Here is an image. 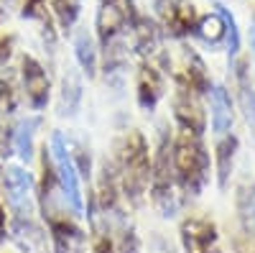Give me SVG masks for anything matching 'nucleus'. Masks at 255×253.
<instances>
[{
    "mask_svg": "<svg viewBox=\"0 0 255 253\" xmlns=\"http://www.w3.org/2000/svg\"><path fill=\"white\" fill-rule=\"evenodd\" d=\"M118 177H120V189L123 197L130 202L133 207H140L148 187H151V146H148V138L130 128L120 141H118Z\"/></svg>",
    "mask_w": 255,
    "mask_h": 253,
    "instance_id": "obj_1",
    "label": "nucleus"
},
{
    "mask_svg": "<svg viewBox=\"0 0 255 253\" xmlns=\"http://www.w3.org/2000/svg\"><path fill=\"white\" fill-rule=\"evenodd\" d=\"M174 174L186 197H199L212 179V156L204 146V136L181 131L174 136Z\"/></svg>",
    "mask_w": 255,
    "mask_h": 253,
    "instance_id": "obj_2",
    "label": "nucleus"
},
{
    "mask_svg": "<svg viewBox=\"0 0 255 253\" xmlns=\"http://www.w3.org/2000/svg\"><path fill=\"white\" fill-rule=\"evenodd\" d=\"M174 138L166 133V128H161L158 133V146L153 154V166H151V202L156 207V213L166 220L176 218V213L181 210V189L176 184V174H174V154H171Z\"/></svg>",
    "mask_w": 255,
    "mask_h": 253,
    "instance_id": "obj_3",
    "label": "nucleus"
},
{
    "mask_svg": "<svg viewBox=\"0 0 255 253\" xmlns=\"http://www.w3.org/2000/svg\"><path fill=\"white\" fill-rule=\"evenodd\" d=\"M49 156H51V164H54V174H56L59 189H61L64 200H67L69 210L74 215H84V192H82V182H79L82 177H79L77 166H74L69 143H67V138H64L61 131L51 133Z\"/></svg>",
    "mask_w": 255,
    "mask_h": 253,
    "instance_id": "obj_4",
    "label": "nucleus"
},
{
    "mask_svg": "<svg viewBox=\"0 0 255 253\" xmlns=\"http://www.w3.org/2000/svg\"><path fill=\"white\" fill-rule=\"evenodd\" d=\"M3 195L10 207L13 218H33L36 207H38V189L36 179L28 169L23 166H5L3 169Z\"/></svg>",
    "mask_w": 255,
    "mask_h": 253,
    "instance_id": "obj_5",
    "label": "nucleus"
},
{
    "mask_svg": "<svg viewBox=\"0 0 255 253\" xmlns=\"http://www.w3.org/2000/svg\"><path fill=\"white\" fill-rule=\"evenodd\" d=\"M179 241L184 253H222L220 228L204 215H189L179 228Z\"/></svg>",
    "mask_w": 255,
    "mask_h": 253,
    "instance_id": "obj_6",
    "label": "nucleus"
},
{
    "mask_svg": "<svg viewBox=\"0 0 255 253\" xmlns=\"http://www.w3.org/2000/svg\"><path fill=\"white\" fill-rule=\"evenodd\" d=\"M135 20V15L125 8V0H100V8L95 15V31L102 49L110 46L113 41L123 38L125 28Z\"/></svg>",
    "mask_w": 255,
    "mask_h": 253,
    "instance_id": "obj_7",
    "label": "nucleus"
},
{
    "mask_svg": "<svg viewBox=\"0 0 255 253\" xmlns=\"http://www.w3.org/2000/svg\"><path fill=\"white\" fill-rule=\"evenodd\" d=\"M20 82H23V95H26L28 108L33 113H44L51 97V79L44 64L31 54H26L23 61H20Z\"/></svg>",
    "mask_w": 255,
    "mask_h": 253,
    "instance_id": "obj_8",
    "label": "nucleus"
},
{
    "mask_svg": "<svg viewBox=\"0 0 255 253\" xmlns=\"http://www.w3.org/2000/svg\"><path fill=\"white\" fill-rule=\"evenodd\" d=\"M202 97L189 87V84L176 79V95H174V120H176V128L189 131V133H197L204 136L207 131V113L202 110Z\"/></svg>",
    "mask_w": 255,
    "mask_h": 253,
    "instance_id": "obj_9",
    "label": "nucleus"
},
{
    "mask_svg": "<svg viewBox=\"0 0 255 253\" xmlns=\"http://www.w3.org/2000/svg\"><path fill=\"white\" fill-rule=\"evenodd\" d=\"M156 15L161 20V28L174 38L194 33V26L199 20L189 0H156Z\"/></svg>",
    "mask_w": 255,
    "mask_h": 253,
    "instance_id": "obj_10",
    "label": "nucleus"
},
{
    "mask_svg": "<svg viewBox=\"0 0 255 253\" xmlns=\"http://www.w3.org/2000/svg\"><path fill=\"white\" fill-rule=\"evenodd\" d=\"M10 241L20 253H49L51 238L44 233V228L36 223V218H10Z\"/></svg>",
    "mask_w": 255,
    "mask_h": 253,
    "instance_id": "obj_11",
    "label": "nucleus"
},
{
    "mask_svg": "<svg viewBox=\"0 0 255 253\" xmlns=\"http://www.w3.org/2000/svg\"><path fill=\"white\" fill-rule=\"evenodd\" d=\"M163 74L151 64V61H145V64L138 69V77H135V100H138V108L145 110V113H153L158 108V102L163 97Z\"/></svg>",
    "mask_w": 255,
    "mask_h": 253,
    "instance_id": "obj_12",
    "label": "nucleus"
},
{
    "mask_svg": "<svg viewBox=\"0 0 255 253\" xmlns=\"http://www.w3.org/2000/svg\"><path fill=\"white\" fill-rule=\"evenodd\" d=\"M232 123H235V110H232V97L225 84H215L209 92V125L215 136L232 133Z\"/></svg>",
    "mask_w": 255,
    "mask_h": 253,
    "instance_id": "obj_13",
    "label": "nucleus"
},
{
    "mask_svg": "<svg viewBox=\"0 0 255 253\" xmlns=\"http://www.w3.org/2000/svg\"><path fill=\"white\" fill-rule=\"evenodd\" d=\"M41 128V118L38 115H26L20 118L13 128H10V151L18 154L20 161L31 164L36 156V133Z\"/></svg>",
    "mask_w": 255,
    "mask_h": 253,
    "instance_id": "obj_14",
    "label": "nucleus"
},
{
    "mask_svg": "<svg viewBox=\"0 0 255 253\" xmlns=\"http://www.w3.org/2000/svg\"><path fill=\"white\" fill-rule=\"evenodd\" d=\"M82 100H84L82 74L74 67H67V72L61 77V87H59V115L61 118H77L82 110Z\"/></svg>",
    "mask_w": 255,
    "mask_h": 253,
    "instance_id": "obj_15",
    "label": "nucleus"
},
{
    "mask_svg": "<svg viewBox=\"0 0 255 253\" xmlns=\"http://www.w3.org/2000/svg\"><path fill=\"white\" fill-rule=\"evenodd\" d=\"M238 151H240V138L235 133H227L217 141L215 146V169H217V184L220 189H227L232 169L238 161Z\"/></svg>",
    "mask_w": 255,
    "mask_h": 253,
    "instance_id": "obj_16",
    "label": "nucleus"
},
{
    "mask_svg": "<svg viewBox=\"0 0 255 253\" xmlns=\"http://www.w3.org/2000/svg\"><path fill=\"white\" fill-rule=\"evenodd\" d=\"M179 82H184V84H189L191 90H194L199 97H209V92H212V79H209V72H207V67H204V61H202V56L197 54V51H191V49H184V74L181 77H176Z\"/></svg>",
    "mask_w": 255,
    "mask_h": 253,
    "instance_id": "obj_17",
    "label": "nucleus"
},
{
    "mask_svg": "<svg viewBox=\"0 0 255 253\" xmlns=\"http://www.w3.org/2000/svg\"><path fill=\"white\" fill-rule=\"evenodd\" d=\"M74 59H77L82 74H87V79L97 77V67H100L97 44H95V38H92V33L87 28H79L74 33Z\"/></svg>",
    "mask_w": 255,
    "mask_h": 253,
    "instance_id": "obj_18",
    "label": "nucleus"
},
{
    "mask_svg": "<svg viewBox=\"0 0 255 253\" xmlns=\"http://www.w3.org/2000/svg\"><path fill=\"white\" fill-rule=\"evenodd\" d=\"M130 28H133V46L143 56H153L161 49V26L158 23H153L148 18H135Z\"/></svg>",
    "mask_w": 255,
    "mask_h": 253,
    "instance_id": "obj_19",
    "label": "nucleus"
},
{
    "mask_svg": "<svg viewBox=\"0 0 255 253\" xmlns=\"http://www.w3.org/2000/svg\"><path fill=\"white\" fill-rule=\"evenodd\" d=\"M194 36L202 41V44H207L209 49L212 46H220L225 44V38H227V28H225V20L222 15L215 10V13H207L197 20V26H194Z\"/></svg>",
    "mask_w": 255,
    "mask_h": 253,
    "instance_id": "obj_20",
    "label": "nucleus"
},
{
    "mask_svg": "<svg viewBox=\"0 0 255 253\" xmlns=\"http://www.w3.org/2000/svg\"><path fill=\"white\" fill-rule=\"evenodd\" d=\"M217 13H220V15H222V20H225V28H227V38H225V44H227V54H230V64L235 67V64H238L240 46H243V38H240L238 20H235V15H232L225 5H217Z\"/></svg>",
    "mask_w": 255,
    "mask_h": 253,
    "instance_id": "obj_21",
    "label": "nucleus"
},
{
    "mask_svg": "<svg viewBox=\"0 0 255 253\" xmlns=\"http://www.w3.org/2000/svg\"><path fill=\"white\" fill-rule=\"evenodd\" d=\"M15 108H18V92L13 87V82L0 77V113H3V115H13Z\"/></svg>",
    "mask_w": 255,
    "mask_h": 253,
    "instance_id": "obj_22",
    "label": "nucleus"
},
{
    "mask_svg": "<svg viewBox=\"0 0 255 253\" xmlns=\"http://www.w3.org/2000/svg\"><path fill=\"white\" fill-rule=\"evenodd\" d=\"M95 253H118L115 248V241L108 236V233H95V246H92Z\"/></svg>",
    "mask_w": 255,
    "mask_h": 253,
    "instance_id": "obj_23",
    "label": "nucleus"
},
{
    "mask_svg": "<svg viewBox=\"0 0 255 253\" xmlns=\"http://www.w3.org/2000/svg\"><path fill=\"white\" fill-rule=\"evenodd\" d=\"M8 238V218H5V210L0 205V243Z\"/></svg>",
    "mask_w": 255,
    "mask_h": 253,
    "instance_id": "obj_24",
    "label": "nucleus"
},
{
    "mask_svg": "<svg viewBox=\"0 0 255 253\" xmlns=\"http://www.w3.org/2000/svg\"><path fill=\"white\" fill-rule=\"evenodd\" d=\"M248 213H253V220H255V187H253V192H250V207H248Z\"/></svg>",
    "mask_w": 255,
    "mask_h": 253,
    "instance_id": "obj_25",
    "label": "nucleus"
},
{
    "mask_svg": "<svg viewBox=\"0 0 255 253\" xmlns=\"http://www.w3.org/2000/svg\"><path fill=\"white\" fill-rule=\"evenodd\" d=\"M250 44H253V59H255V23H253V31H250Z\"/></svg>",
    "mask_w": 255,
    "mask_h": 253,
    "instance_id": "obj_26",
    "label": "nucleus"
},
{
    "mask_svg": "<svg viewBox=\"0 0 255 253\" xmlns=\"http://www.w3.org/2000/svg\"><path fill=\"white\" fill-rule=\"evenodd\" d=\"M0 156H3V151H0ZM0 172H3V166H0Z\"/></svg>",
    "mask_w": 255,
    "mask_h": 253,
    "instance_id": "obj_27",
    "label": "nucleus"
}]
</instances>
